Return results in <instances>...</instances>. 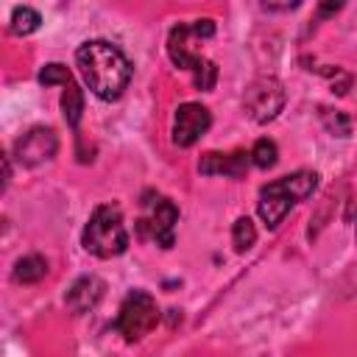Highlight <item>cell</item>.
I'll return each mask as SVG.
<instances>
[{"instance_id":"cell-1","label":"cell","mask_w":357,"mask_h":357,"mask_svg":"<svg viewBox=\"0 0 357 357\" xmlns=\"http://www.w3.org/2000/svg\"><path fill=\"white\" fill-rule=\"evenodd\" d=\"M75 61L81 67L84 81L89 89L103 100H117L123 89L131 81V61L126 53L106 42V39H89L75 50Z\"/></svg>"},{"instance_id":"cell-2","label":"cell","mask_w":357,"mask_h":357,"mask_svg":"<svg viewBox=\"0 0 357 357\" xmlns=\"http://www.w3.org/2000/svg\"><path fill=\"white\" fill-rule=\"evenodd\" d=\"M215 33V22L209 17L195 20V22H178L170 36H167V56L176 67L190 70L192 73V84L201 92H209L218 81V67L215 61L204 59L201 53H195V39H209Z\"/></svg>"},{"instance_id":"cell-3","label":"cell","mask_w":357,"mask_h":357,"mask_svg":"<svg viewBox=\"0 0 357 357\" xmlns=\"http://www.w3.org/2000/svg\"><path fill=\"white\" fill-rule=\"evenodd\" d=\"M315 187H318V176L312 170H296L290 176H282V178L265 184L259 190V201H257V212H259L262 223L268 229H276L298 201L312 195Z\"/></svg>"},{"instance_id":"cell-4","label":"cell","mask_w":357,"mask_h":357,"mask_svg":"<svg viewBox=\"0 0 357 357\" xmlns=\"http://www.w3.org/2000/svg\"><path fill=\"white\" fill-rule=\"evenodd\" d=\"M81 245L100 257V259H112V257H120L126 248H128V231H126V223H123V215L117 206L112 204H103L98 206L86 226H84V234H81Z\"/></svg>"},{"instance_id":"cell-5","label":"cell","mask_w":357,"mask_h":357,"mask_svg":"<svg viewBox=\"0 0 357 357\" xmlns=\"http://www.w3.org/2000/svg\"><path fill=\"white\" fill-rule=\"evenodd\" d=\"M156 321H159V307H156L153 296L145 290H131L120 304V312L114 318V329L128 343H134V340H142L156 326Z\"/></svg>"},{"instance_id":"cell-6","label":"cell","mask_w":357,"mask_h":357,"mask_svg":"<svg viewBox=\"0 0 357 357\" xmlns=\"http://www.w3.org/2000/svg\"><path fill=\"white\" fill-rule=\"evenodd\" d=\"M243 106L251 114V120L268 123V120H273L282 112V106H284V89H282V84L273 75H262V78H257L245 89Z\"/></svg>"},{"instance_id":"cell-7","label":"cell","mask_w":357,"mask_h":357,"mask_svg":"<svg viewBox=\"0 0 357 357\" xmlns=\"http://www.w3.org/2000/svg\"><path fill=\"white\" fill-rule=\"evenodd\" d=\"M145 204H151V215L139 220V234L151 237L162 248H170L176 240L178 206L170 198H156V201H145Z\"/></svg>"},{"instance_id":"cell-8","label":"cell","mask_w":357,"mask_h":357,"mask_svg":"<svg viewBox=\"0 0 357 357\" xmlns=\"http://www.w3.org/2000/svg\"><path fill=\"white\" fill-rule=\"evenodd\" d=\"M59 151V137L53 128H45V126H36L31 131H25L17 142H14V156L20 165L25 167H36L42 162H50Z\"/></svg>"},{"instance_id":"cell-9","label":"cell","mask_w":357,"mask_h":357,"mask_svg":"<svg viewBox=\"0 0 357 357\" xmlns=\"http://www.w3.org/2000/svg\"><path fill=\"white\" fill-rule=\"evenodd\" d=\"M212 126V114L206 106L201 103H181L176 109V117H173V142L178 148H190L195 145Z\"/></svg>"},{"instance_id":"cell-10","label":"cell","mask_w":357,"mask_h":357,"mask_svg":"<svg viewBox=\"0 0 357 357\" xmlns=\"http://www.w3.org/2000/svg\"><path fill=\"white\" fill-rule=\"evenodd\" d=\"M103 290H106V284H103V279H98V276H78L70 287H67V293H64V304H67V310L73 312V315H84V312H89V310H95L98 307V301L103 298Z\"/></svg>"},{"instance_id":"cell-11","label":"cell","mask_w":357,"mask_h":357,"mask_svg":"<svg viewBox=\"0 0 357 357\" xmlns=\"http://www.w3.org/2000/svg\"><path fill=\"white\" fill-rule=\"evenodd\" d=\"M251 165V153L245 151H234V153H218V151H209L201 156L198 162V170L204 176H231V178H243L245 170Z\"/></svg>"},{"instance_id":"cell-12","label":"cell","mask_w":357,"mask_h":357,"mask_svg":"<svg viewBox=\"0 0 357 357\" xmlns=\"http://www.w3.org/2000/svg\"><path fill=\"white\" fill-rule=\"evenodd\" d=\"M11 276H14V282H20V284H33V282H39V279L47 276V259L39 257V254L20 257Z\"/></svg>"},{"instance_id":"cell-13","label":"cell","mask_w":357,"mask_h":357,"mask_svg":"<svg viewBox=\"0 0 357 357\" xmlns=\"http://www.w3.org/2000/svg\"><path fill=\"white\" fill-rule=\"evenodd\" d=\"M61 112H64V120L78 128V120H81V112H84V92L75 81H70L61 92Z\"/></svg>"},{"instance_id":"cell-14","label":"cell","mask_w":357,"mask_h":357,"mask_svg":"<svg viewBox=\"0 0 357 357\" xmlns=\"http://www.w3.org/2000/svg\"><path fill=\"white\" fill-rule=\"evenodd\" d=\"M39 22H42V17H39L36 8H31V6H17V8L11 11L8 28H11V33H17V36H28V33H33V31L39 28Z\"/></svg>"},{"instance_id":"cell-15","label":"cell","mask_w":357,"mask_h":357,"mask_svg":"<svg viewBox=\"0 0 357 357\" xmlns=\"http://www.w3.org/2000/svg\"><path fill=\"white\" fill-rule=\"evenodd\" d=\"M276 159H279V148H276V142H273V139L262 137V139H257V142H254V148H251V162H254L257 167L268 170V167H273V165H276Z\"/></svg>"},{"instance_id":"cell-16","label":"cell","mask_w":357,"mask_h":357,"mask_svg":"<svg viewBox=\"0 0 357 357\" xmlns=\"http://www.w3.org/2000/svg\"><path fill=\"white\" fill-rule=\"evenodd\" d=\"M231 243L237 251H248L257 243V229L251 223V218H237L231 226Z\"/></svg>"},{"instance_id":"cell-17","label":"cell","mask_w":357,"mask_h":357,"mask_svg":"<svg viewBox=\"0 0 357 357\" xmlns=\"http://www.w3.org/2000/svg\"><path fill=\"white\" fill-rule=\"evenodd\" d=\"M70 81H73L70 70H67L64 64H59V61H50V64H45V67L39 70V84H45V86H53V84L67 86Z\"/></svg>"},{"instance_id":"cell-18","label":"cell","mask_w":357,"mask_h":357,"mask_svg":"<svg viewBox=\"0 0 357 357\" xmlns=\"http://www.w3.org/2000/svg\"><path fill=\"white\" fill-rule=\"evenodd\" d=\"M321 120H324V126H326L332 134H337V137H346V134L351 131L349 117H346L343 112H329V109H324V112H321Z\"/></svg>"},{"instance_id":"cell-19","label":"cell","mask_w":357,"mask_h":357,"mask_svg":"<svg viewBox=\"0 0 357 357\" xmlns=\"http://www.w3.org/2000/svg\"><path fill=\"white\" fill-rule=\"evenodd\" d=\"M337 8H340V3H329V6H321V8H318V14H321V17H326V14H335Z\"/></svg>"}]
</instances>
